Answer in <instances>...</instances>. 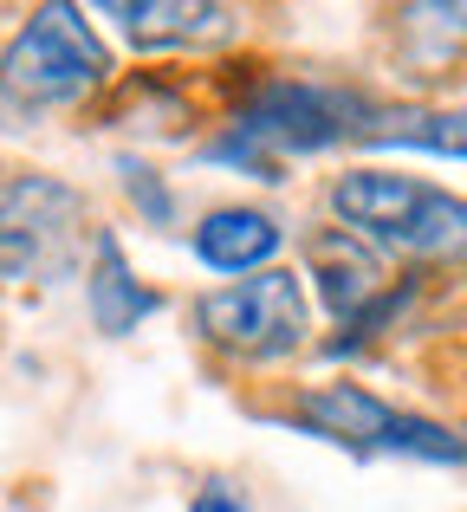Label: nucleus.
I'll return each mask as SVG.
<instances>
[{"mask_svg": "<svg viewBox=\"0 0 467 512\" xmlns=\"http://www.w3.org/2000/svg\"><path fill=\"white\" fill-rule=\"evenodd\" d=\"M377 104L357 98L344 85H312V78H273L234 111V130L221 143H208L215 163H240L260 182H279V156L325 150L344 137H370L377 130Z\"/></svg>", "mask_w": 467, "mask_h": 512, "instance_id": "nucleus-1", "label": "nucleus"}, {"mask_svg": "<svg viewBox=\"0 0 467 512\" xmlns=\"http://www.w3.org/2000/svg\"><path fill=\"white\" fill-rule=\"evenodd\" d=\"M331 214L344 221V234L403 253V260H461L467 253V201L416 175L351 169L331 182Z\"/></svg>", "mask_w": 467, "mask_h": 512, "instance_id": "nucleus-2", "label": "nucleus"}, {"mask_svg": "<svg viewBox=\"0 0 467 512\" xmlns=\"http://www.w3.org/2000/svg\"><path fill=\"white\" fill-rule=\"evenodd\" d=\"M111 78V52L78 7H39L0 52V91L13 104H78Z\"/></svg>", "mask_w": 467, "mask_h": 512, "instance_id": "nucleus-3", "label": "nucleus"}, {"mask_svg": "<svg viewBox=\"0 0 467 512\" xmlns=\"http://www.w3.org/2000/svg\"><path fill=\"white\" fill-rule=\"evenodd\" d=\"M85 247V195L59 175H7L0 182V279H65Z\"/></svg>", "mask_w": 467, "mask_h": 512, "instance_id": "nucleus-4", "label": "nucleus"}, {"mask_svg": "<svg viewBox=\"0 0 467 512\" xmlns=\"http://www.w3.org/2000/svg\"><path fill=\"white\" fill-rule=\"evenodd\" d=\"M305 318H312V305H305V279L286 273V266H266V273L234 279V286H215V292L195 299V325H202V338L215 350H228V357H247V363L299 350Z\"/></svg>", "mask_w": 467, "mask_h": 512, "instance_id": "nucleus-5", "label": "nucleus"}, {"mask_svg": "<svg viewBox=\"0 0 467 512\" xmlns=\"http://www.w3.org/2000/svg\"><path fill=\"white\" fill-rule=\"evenodd\" d=\"M292 415H299L318 441H338V448H351V454H390V435H396V415L403 409L377 402L357 383H318L292 402Z\"/></svg>", "mask_w": 467, "mask_h": 512, "instance_id": "nucleus-6", "label": "nucleus"}, {"mask_svg": "<svg viewBox=\"0 0 467 512\" xmlns=\"http://www.w3.org/2000/svg\"><path fill=\"white\" fill-rule=\"evenodd\" d=\"M117 26L130 33V46H208V39L234 33V7L215 0H104Z\"/></svg>", "mask_w": 467, "mask_h": 512, "instance_id": "nucleus-7", "label": "nucleus"}, {"mask_svg": "<svg viewBox=\"0 0 467 512\" xmlns=\"http://www.w3.org/2000/svg\"><path fill=\"white\" fill-rule=\"evenodd\" d=\"M85 305H91V325H98L104 338H130V331H137L143 318H156V312H163V299H156V292L143 286L137 273H130L124 247H117L111 234H98V240H91Z\"/></svg>", "mask_w": 467, "mask_h": 512, "instance_id": "nucleus-8", "label": "nucleus"}, {"mask_svg": "<svg viewBox=\"0 0 467 512\" xmlns=\"http://www.w3.org/2000/svg\"><path fill=\"white\" fill-rule=\"evenodd\" d=\"M279 221L266 208H215L202 227H195V260L215 266V273H240L253 279V266L266 273V260L279 253Z\"/></svg>", "mask_w": 467, "mask_h": 512, "instance_id": "nucleus-9", "label": "nucleus"}, {"mask_svg": "<svg viewBox=\"0 0 467 512\" xmlns=\"http://www.w3.org/2000/svg\"><path fill=\"white\" fill-rule=\"evenodd\" d=\"M312 279H318V292H325V305L351 325L357 312H370V305L383 299V279H377V260L364 253V240L357 234H325V240H312Z\"/></svg>", "mask_w": 467, "mask_h": 512, "instance_id": "nucleus-10", "label": "nucleus"}, {"mask_svg": "<svg viewBox=\"0 0 467 512\" xmlns=\"http://www.w3.org/2000/svg\"><path fill=\"white\" fill-rule=\"evenodd\" d=\"M396 33H403V52L422 65L416 78H467V7H403Z\"/></svg>", "mask_w": 467, "mask_h": 512, "instance_id": "nucleus-11", "label": "nucleus"}, {"mask_svg": "<svg viewBox=\"0 0 467 512\" xmlns=\"http://www.w3.org/2000/svg\"><path fill=\"white\" fill-rule=\"evenodd\" d=\"M364 143L377 150H429L467 163V111H383Z\"/></svg>", "mask_w": 467, "mask_h": 512, "instance_id": "nucleus-12", "label": "nucleus"}, {"mask_svg": "<svg viewBox=\"0 0 467 512\" xmlns=\"http://www.w3.org/2000/svg\"><path fill=\"white\" fill-rule=\"evenodd\" d=\"M124 188H130V201H143V214H150L156 227L169 221V195H163V182H156V169H143V163H124Z\"/></svg>", "mask_w": 467, "mask_h": 512, "instance_id": "nucleus-13", "label": "nucleus"}, {"mask_svg": "<svg viewBox=\"0 0 467 512\" xmlns=\"http://www.w3.org/2000/svg\"><path fill=\"white\" fill-rule=\"evenodd\" d=\"M189 512H247V500H240L234 487H221V480H208V487L189 500Z\"/></svg>", "mask_w": 467, "mask_h": 512, "instance_id": "nucleus-14", "label": "nucleus"}]
</instances>
